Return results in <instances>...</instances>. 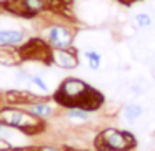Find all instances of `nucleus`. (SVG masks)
Wrapping results in <instances>:
<instances>
[{"label": "nucleus", "mask_w": 155, "mask_h": 151, "mask_svg": "<svg viewBox=\"0 0 155 151\" xmlns=\"http://www.w3.org/2000/svg\"><path fill=\"white\" fill-rule=\"evenodd\" d=\"M94 146L97 151H130L137 146V140L130 131L107 128L97 134Z\"/></svg>", "instance_id": "nucleus-1"}, {"label": "nucleus", "mask_w": 155, "mask_h": 151, "mask_svg": "<svg viewBox=\"0 0 155 151\" xmlns=\"http://www.w3.org/2000/svg\"><path fill=\"white\" fill-rule=\"evenodd\" d=\"M88 87L85 81L77 78H67L54 95V100L65 108H84Z\"/></svg>", "instance_id": "nucleus-2"}, {"label": "nucleus", "mask_w": 155, "mask_h": 151, "mask_svg": "<svg viewBox=\"0 0 155 151\" xmlns=\"http://www.w3.org/2000/svg\"><path fill=\"white\" fill-rule=\"evenodd\" d=\"M74 35L68 28L55 25L48 28V42H50L54 50H70Z\"/></svg>", "instance_id": "nucleus-3"}, {"label": "nucleus", "mask_w": 155, "mask_h": 151, "mask_svg": "<svg viewBox=\"0 0 155 151\" xmlns=\"http://www.w3.org/2000/svg\"><path fill=\"white\" fill-rule=\"evenodd\" d=\"M52 61L58 65L60 68H75L78 65V60L72 52L68 50H54L52 52Z\"/></svg>", "instance_id": "nucleus-4"}, {"label": "nucleus", "mask_w": 155, "mask_h": 151, "mask_svg": "<svg viewBox=\"0 0 155 151\" xmlns=\"http://www.w3.org/2000/svg\"><path fill=\"white\" fill-rule=\"evenodd\" d=\"M24 38L25 35L20 30H0V45H15Z\"/></svg>", "instance_id": "nucleus-5"}, {"label": "nucleus", "mask_w": 155, "mask_h": 151, "mask_svg": "<svg viewBox=\"0 0 155 151\" xmlns=\"http://www.w3.org/2000/svg\"><path fill=\"white\" fill-rule=\"evenodd\" d=\"M28 111H30L34 116H37V118H40V120H44V118L52 116V113H54V108H52L50 105L44 103V101H37V103L28 105Z\"/></svg>", "instance_id": "nucleus-6"}, {"label": "nucleus", "mask_w": 155, "mask_h": 151, "mask_svg": "<svg viewBox=\"0 0 155 151\" xmlns=\"http://www.w3.org/2000/svg\"><path fill=\"white\" fill-rule=\"evenodd\" d=\"M20 60L18 53L14 48H7V47H0V63L4 65H14Z\"/></svg>", "instance_id": "nucleus-7"}, {"label": "nucleus", "mask_w": 155, "mask_h": 151, "mask_svg": "<svg viewBox=\"0 0 155 151\" xmlns=\"http://www.w3.org/2000/svg\"><path fill=\"white\" fill-rule=\"evenodd\" d=\"M22 7L28 14H37L45 7V0H22Z\"/></svg>", "instance_id": "nucleus-8"}, {"label": "nucleus", "mask_w": 155, "mask_h": 151, "mask_svg": "<svg viewBox=\"0 0 155 151\" xmlns=\"http://www.w3.org/2000/svg\"><path fill=\"white\" fill-rule=\"evenodd\" d=\"M124 115H125V118H127L128 121H135L142 115V106L140 105H135V103L127 105L125 110H124Z\"/></svg>", "instance_id": "nucleus-9"}, {"label": "nucleus", "mask_w": 155, "mask_h": 151, "mask_svg": "<svg viewBox=\"0 0 155 151\" xmlns=\"http://www.w3.org/2000/svg\"><path fill=\"white\" fill-rule=\"evenodd\" d=\"M67 118L68 120H80V121H87L90 118L88 111L82 110V108H68L67 111Z\"/></svg>", "instance_id": "nucleus-10"}, {"label": "nucleus", "mask_w": 155, "mask_h": 151, "mask_svg": "<svg viewBox=\"0 0 155 151\" xmlns=\"http://www.w3.org/2000/svg\"><path fill=\"white\" fill-rule=\"evenodd\" d=\"M85 57H87V60H88V65H90V68H92V70H97V68L100 67V61H102V58H100V55H98L97 52H92V50H88V52H85Z\"/></svg>", "instance_id": "nucleus-11"}, {"label": "nucleus", "mask_w": 155, "mask_h": 151, "mask_svg": "<svg viewBox=\"0 0 155 151\" xmlns=\"http://www.w3.org/2000/svg\"><path fill=\"white\" fill-rule=\"evenodd\" d=\"M135 20H137V25L140 28L150 27L152 25V18H150V15H147V14H138L137 17H135Z\"/></svg>", "instance_id": "nucleus-12"}, {"label": "nucleus", "mask_w": 155, "mask_h": 151, "mask_svg": "<svg viewBox=\"0 0 155 151\" xmlns=\"http://www.w3.org/2000/svg\"><path fill=\"white\" fill-rule=\"evenodd\" d=\"M30 81L35 85V87H38V88H40L42 91H45V93L48 91V87H47V83H45V81L42 80L40 77H37V75H34V77H30Z\"/></svg>", "instance_id": "nucleus-13"}, {"label": "nucleus", "mask_w": 155, "mask_h": 151, "mask_svg": "<svg viewBox=\"0 0 155 151\" xmlns=\"http://www.w3.org/2000/svg\"><path fill=\"white\" fill-rule=\"evenodd\" d=\"M12 149H14V146L5 138H0V151H12Z\"/></svg>", "instance_id": "nucleus-14"}, {"label": "nucleus", "mask_w": 155, "mask_h": 151, "mask_svg": "<svg viewBox=\"0 0 155 151\" xmlns=\"http://www.w3.org/2000/svg\"><path fill=\"white\" fill-rule=\"evenodd\" d=\"M37 151H60L58 148H54V146H40Z\"/></svg>", "instance_id": "nucleus-15"}, {"label": "nucleus", "mask_w": 155, "mask_h": 151, "mask_svg": "<svg viewBox=\"0 0 155 151\" xmlns=\"http://www.w3.org/2000/svg\"><path fill=\"white\" fill-rule=\"evenodd\" d=\"M153 78H155V70H153Z\"/></svg>", "instance_id": "nucleus-16"}]
</instances>
